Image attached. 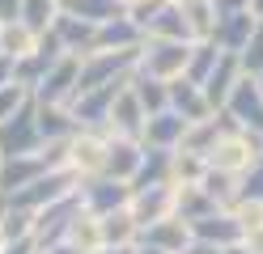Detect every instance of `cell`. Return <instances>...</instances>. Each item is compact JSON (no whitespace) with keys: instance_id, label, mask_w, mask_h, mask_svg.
Segmentation results:
<instances>
[{"instance_id":"cell-1","label":"cell","mask_w":263,"mask_h":254,"mask_svg":"<svg viewBox=\"0 0 263 254\" xmlns=\"http://www.w3.org/2000/svg\"><path fill=\"white\" fill-rule=\"evenodd\" d=\"M106 157H110V131L106 127H77L64 140V169L77 178V186L89 178H102Z\"/></svg>"},{"instance_id":"cell-2","label":"cell","mask_w":263,"mask_h":254,"mask_svg":"<svg viewBox=\"0 0 263 254\" xmlns=\"http://www.w3.org/2000/svg\"><path fill=\"white\" fill-rule=\"evenodd\" d=\"M259 157H263V135L251 131V127H242V123H234L217 144H212L208 165H212V169H225V174H234V178H242Z\"/></svg>"},{"instance_id":"cell-3","label":"cell","mask_w":263,"mask_h":254,"mask_svg":"<svg viewBox=\"0 0 263 254\" xmlns=\"http://www.w3.org/2000/svg\"><path fill=\"white\" fill-rule=\"evenodd\" d=\"M191 43H195V38H157V34H144L136 68H140V72H149V76L174 81V76H183V72H187Z\"/></svg>"},{"instance_id":"cell-4","label":"cell","mask_w":263,"mask_h":254,"mask_svg":"<svg viewBox=\"0 0 263 254\" xmlns=\"http://www.w3.org/2000/svg\"><path fill=\"white\" fill-rule=\"evenodd\" d=\"M81 208H85V203H81V191H68V195L51 199L47 208H39L34 212V237H39V246L47 250V246H55L60 237H68V225L77 220Z\"/></svg>"},{"instance_id":"cell-5","label":"cell","mask_w":263,"mask_h":254,"mask_svg":"<svg viewBox=\"0 0 263 254\" xmlns=\"http://www.w3.org/2000/svg\"><path fill=\"white\" fill-rule=\"evenodd\" d=\"M43 144H47V140H43V131H39L34 97H30L13 119L0 123V152H5V157H17V152H34V148H43Z\"/></svg>"},{"instance_id":"cell-6","label":"cell","mask_w":263,"mask_h":254,"mask_svg":"<svg viewBox=\"0 0 263 254\" xmlns=\"http://www.w3.org/2000/svg\"><path fill=\"white\" fill-rule=\"evenodd\" d=\"M77 85H81V55H60L51 68H47V76L34 85V97L39 102H64V106H68V102L77 97Z\"/></svg>"},{"instance_id":"cell-7","label":"cell","mask_w":263,"mask_h":254,"mask_svg":"<svg viewBox=\"0 0 263 254\" xmlns=\"http://www.w3.org/2000/svg\"><path fill=\"white\" fill-rule=\"evenodd\" d=\"M132 216H136L140 229L157 225V220L174 216V182H153V186H132V199H127Z\"/></svg>"},{"instance_id":"cell-8","label":"cell","mask_w":263,"mask_h":254,"mask_svg":"<svg viewBox=\"0 0 263 254\" xmlns=\"http://www.w3.org/2000/svg\"><path fill=\"white\" fill-rule=\"evenodd\" d=\"M225 110L234 114V123H242V127H251V131L263 135V85L251 72H242L238 85H234V93H229V102H225Z\"/></svg>"},{"instance_id":"cell-9","label":"cell","mask_w":263,"mask_h":254,"mask_svg":"<svg viewBox=\"0 0 263 254\" xmlns=\"http://www.w3.org/2000/svg\"><path fill=\"white\" fill-rule=\"evenodd\" d=\"M77 191H81V203H85V208H89L93 216H102V212H110V208H123V203L132 199V182L102 174V178H89V182H81Z\"/></svg>"},{"instance_id":"cell-10","label":"cell","mask_w":263,"mask_h":254,"mask_svg":"<svg viewBox=\"0 0 263 254\" xmlns=\"http://www.w3.org/2000/svg\"><path fill=\"white\" fill-rule=\"evenodd\" d=\"M144 119H149V110L140 106V97L132 93V85H123L119 97H115V106H110L106 131H110V135H132V140H144Z\"/></svg>"},{"instance_id":"cell-11","label":"cell","mask_w":263,"mask_h":254,"mask_svg":"<svg viewBox=\"0 0 263 254\" xmlns=\"http://www.w3.org/2000/svg\"><path fill=\"white\" fill-rule=\"evenodd\" d=\"M191 237L195 242H212V246H234L242 242V225H238V212L234 208H217L200 220H191Z\"/></svg>"},{"instance_id":"cell-12","label":"cell","mask_w":263,"mask_h":254,"mask_svg":"<svg viewBox=\"0 0 263 254\" xmlns=\"http://www.w3.org/2000/svg\"><path fill=\"white\" fill-rule=\"evenodd\" d=\"M187 127H191V119H183L174 106H166V110H157V114L144 119V144H153V148H178L183 135H187Z\"/></svg>"},{"instance_id":"cell-13","label":"cell","mask_w":263,"mask_h":254,"mask_svg":"<svg viewBox=\"0 0 263 254\" xmlns=\"http://www.w3.org/2000/svg\"><path fill=\"white\" fill-rule=\"evenodd\" d=\"M238 76H242V60L234 55V51H225V55L217 60V68L200 81L204 85V97L212 102V110H225V102H229V93H234Z\"/></svg>"},{"instance_id":"cell-14","label":"cell","mask_w":263,"mask_h":254,"mask_svg":"<svg viewBox=\"0 0 263 254\" xmlns=\"http://www.w3.org/2000/svg\"><path fill=\"white\" fill-rule=\"evenodd\" d=\"M259 26V13H251V9H242V13H229V17H217V26H212V34L208 38L217 43L221 51H238L246 47V38H251V30Z\"/></svg>"},{"instance_id":"cell-15","label":"cell","mask_w":263,"mask_h":254,"mask_svg":"<svg viewBox=\"0 0 263 254\" xmlns=\"http://www.w3.org/2000/svg\"><path fill=\"white\" fill-rule=\"evenodd\" d=\"M170 106L183 114V119H191V123H195V119H208V114H212V102L204 97V85H200V81H191L187 72L170 81Z\"/></svg>"},{"instance_id":"cell-16","label":"cell","mask_w":263,"mask_h":254,"mask_svg":"<svg viewBox=\"0 0 263 254\" xmlns=\"http://www.w3.org/2000/svg\"><path fill=\"white\" fill-rule=\"evenodd\" d=\"M140 157H144V140H132V135H110L106 174L132 182V178H136V169H140Z\"/></svg>"},{"instance_id":"cell-17","label":"cell","mask_w":263,"mask_h":254,"mask_svg":"<svg viewBox=\"0 0 263 254\" xmlns=\"http://www.w3.org/2000/svg\"><path fill=\"white\" fill-rule=\"evenodd\" d=\"M140 237H144V242H153V246H161V250H170V254H183L195 242V237H191V220H183V216L157 220V225L140 229Z\"/></svg>"},{"instance_id":"cell-18","label":"cell","mask_w":263,"mask_h":254,"mask_svg":"<svg viewBox=\"0 0 263 254\" xmlns=\"http://www.w3.org/2000/svg\"><path fill=\"white\" fill-rule=\"evenodd\" d=\"M55 34H60V43L72 51V55H89L93 43H98V26L85 22V17H72V13H60L55 17Z\"/></svg>"},{"instance_id":"cell-19","label":"cell","mask_w":263,"mask_h":254,"mask_svg":"<svg viewBox=\"0 0 263 254\" xmlns=\"http://www.w3.org/2000/svg\"><path fill=\"white\" fill-rule=\"evenodd\" d=\"M98 220H102V246H132L140 237V225H136V216H132L127 203H123V208L102 212Z\"/></svg>"},{"instance_id":"cell-20","label":"cell","mask_w":263,"mask_h":254,"mask_svg":"<svg viewBox=\"0 0 263 254\" xmlns=\"http://www.w3.org/2000/svg\"><path fill=\"white\" fill-rule=\"evenodd\" d=\"M127 85H132V93L140 97V106L149 110V114H157V110L170 106V81H161V76H149V72H140V68H132Z\"/></svg>"},{"instance_id":"cell-21","label":"cell","mask_w":263,"mask_h":254,"mask_svg":"<svg viewBox=\"0 0 263 254\" xmlns=\"http://www.w3.org/2000/svg\"><path fill=\"white\" fill-rule=\"evenodd\" d=\"M34 47H39V30H30L22 17H9V22H0V51H5V55L26 60Z\"/></svg>"},{"instance_id":"cell-22","label":"cell","mask_w":263,"mask_h":254,"mask_svg":"<svg viewBox=\"0 0 263 254\" xmlns=\"http://www.w3.org/2000/svg\"><path fill=\"white\" fill-rule=\"evenodd\" d=\"M60 13H72V17H85V22L102 26L110 17H123L127 5L123 0H60Z\"/></svg>"},{"instance_id":"cell-23","label":"cell","mask_w":263,"mask_h":254,"mask_svg":"<svg viewBox=\"0 0 263 254\" xmlns=\"http://www.w3.org/2000/svg\"><path fill=\"white\" fill-rule=\"evenodd\" d=\"M144 34H157V38H195V34H191V22H187V13L178 9V0H170V5L161 9L149 26H144Z\"/></svg>"},{"instance_id":"cell-24","label":"cell","mask_w":263,"mask_h":254,"mask_svg":"<svg viewBox=\"0 0 263 254\" xmlns=\"http://www.w3.org/2000/svg\"><path fill=\"white\" fill-rule=\"evenodd\" d=\"M22 22L30 26V30H51L55 26V17H60V0H22Z\"/></svg>"},{"instance_id":"cell-25","label":"cell","mask_w":263,"mask_h":254,"mask_svg":"<svg viewBox=\"0 0 263 254\" xmlns=\"http://www.w3.org/2000/svg\"><path fill=\"white\" fill-rule=\"evenodd\" d=\"M178 9L187 13L195 38H208V34H212V26H217V9H212V0H178Z\"/></svg>"},{"instance_id":"cell-26","label":"cell","mask_w":263,"mask_h":254,"mask_svg":"<svg viewBox=\"0 0 263 254\" xmlns=\"http://www.w3.org/2000/svg\"><path fill=\"white\" fill-rule=\"evenodd\" d=\"M30 97H34V93H30V85H22V81L0 85V123H5V119H13V114H17Z\"/></svg>"},{"instance_id":"cell-27","label":"cell","mask_w":263,"mask_h":254,"mask_svg":"<svg viewBox=\"0 0 263 254\" xmlns=\"http://www.w3.org/2000/svg\"><path fill=\"white\" fill-rule=\"evenodd\" d=\"M238 60H242V72H263V17H259V26L251 30V38H246V47L238 51Z\"/></svg>"},{"instance_id":"cell-28","label":"cell","mask_w":263,"mask_h":254,"mask_svg":"<svg viewBox=\"0 0 263 254\" xmlns=\"http://www.w3.org/2000/svg\"><path fill=\"white\" fill-rule=\"evenodd\" d=\"M39 237L34 233H26V237H13V242H5V254H39Z\"/></svg>"},{"instance_id":"cell-29","label":"cell","mask_w":263,"mask_h":254,"mask_svg":"<svg viewBox=\"0 0 263 254\" xmlns=\"http://www.w3.org/2000/svg\"><path fill=\"white\" fill-rule=\"evenodd\" d=\"M47 254H93V250H85V246H77V242H68V237H60L55 246H47Z\"/></svg>"},{"instance_id":"cell-30","label":"cell","mask_w":263,"mask_h":254,"mask_svg":"<svg viewBox=\"0 0 263 254\" xmlns=\"http://www.w3.org/2000/svg\"><path fill=\"white\" fill-rule=\"evenodd\" d=\"M9 81H17V60L0 55V85H9Z\"/></svg>"},{"instance_id":"cell-31","label":"cell","mask_w":263,"mask_h":254,"mask_svg":"<svg viewBox=\"0 0 263 254\" xmlns=\"http://www.w3.org/2000/svg\"><path fill=\"white\" fill-rule=\"evenodd\" d=\"M17 13H22V0H0V22H9Z\"/></svg>"},{"instance_id":"cell-32","label":"cell","mask_w":263,"mask_h":254,"mask_svg":"<svg viewBox=\"0 0 263 254\" xmlns=\"http://www.w3.org/2000/svg\"><path fill=\"white\" fill-rule=\"evenodd\" d=\"M93 254H136V242H132V246H98Z\"/></svg>"},{"instance_id":"cell-33","label":"cell","mask_w":263,"mask_h":254,"mask_svg":"<svg viewBox=\"0 0 263 254\" xmlns=\"http://www.w3.org/2000/svg\"><path fill=\"white\" fill-rule=\"evenodd\" d=\"M225 254H251V250H246L242 242H234V246H225Z\"/></svg>"},{"instance_id":"cell-34","label":"cell","mask_w":263,"mask_h":254,"mask_svg":"<svg viewBox=\"0 0 263 254\" xmlns=\"http://www.w3.org/2000/svg\"><path fill=\"white\" fill-rule=\"evenodd\" d=\"M251 9H255V13H259V17H263V0H251Z\"/></svg>"},{"instance_id":"cell-35","label":"cell","mask_w":263,"mask_h":254,"mask_svg":"<svg viewBox=\"0 0 263 254\" xmlns=\"http://www.w3.org/2000/svg\"><path fill=\"white\" fill-rule=\"evenodd\" d=\"M5 242H9V237H5V229H0V254H5Z\"/></svg>"},{"instance_id":"cell-36","label":"cell","mask_w":263,"mask_h":254,"mask_svg":"<svg viewBox=\"0 0 263 254\" xmlns=\"http://www.w3.org/2000/svg\"><path fill=\"white\" fill-rule=\"evenodd\" d=\"M255 81H259V85H263V72H255Z\"/></svg>"},{"instance_id":"cell-37","label":"cell","mask_w":263,"mask_h":254,"mask_svg":"<svg viewBox=\"0 0 263 254\" xmlns=\"http://www.w3.org/2000/svg\"><path fill=\"white\" fill-rule=\"evenodd\" d=\"M0 161H5V152H0Z\"/></svg>"},{"instance_id":"cell-38","label":"cell","mask_w":263,"mask_h":254,"mask_svg":"<svg viewBox=\"0 0 263 254\" xmlns=\"http://www.w3.org/2000/svg\"><path fill=\"white\" fill-rule=\"evenodd\" d=\"M39 254H47V250H39Z\"/></svg>"},{"instance_id":"cell-39","label":"cell","mask_w":263,"mask_h":254,"mask_svg":"<svg viewBox=\"0 0 263 254\" xmlns=\"http://www.w3.org/2000/svg\"><path fill=\"white\" fill-rule=\"evenodd\" d=\"M0 55H5V51H0Z\"/></svg>"},{"instance_id":"cell-40","label":"cell","mask_w":263,"mask_h":254,"mask_svg":"<svg viewBox=\"0 0 263 254\" xmlns=\"http://www.w3.org/2000/svg\"><path fill=\"white\" fill-rule=\"evenodd\" d=\"M183 254H187V250H183Z\"/></svg>"}]
</instances>
